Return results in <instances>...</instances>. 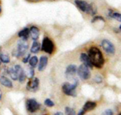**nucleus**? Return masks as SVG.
I'll use <instances>...</instances> for the list:
<instances>
[{
  "mask_svg": "<svg viewBox=\"0 0 121 115\" xmlns=\"http://www.w3.org/2000/svg\"><path fill=\"white\" fill-rule=\"evenodd\" d=\"M29 63H30V67H35V66L37 65V63H38V58H37L36 56L30 57V60H29Z\"/></svg>",
  "mask_w": 121,
  "mask_h": 115,
  "instance_id": "23",
  "label": "nucleus"
},
{
  "mask_svg": "<svg viewBox=\"0 0 121 115\" xmlns=\"http://www.w3.org/2000/svg\"><path fill=\"white\" fill-rule=\"evenodd\" d=\"M87 54L91 58V61L94 67H97V68H101L104 66L105 58H104L103 54L98 48L95 46L91 47L88 50Z\"/></svg>",
  "mask_w": 121,
  "mask_h": 115,
  "instance_id": "1",
  "label": "nucleus"
},
{
  "mask_svg": "<svg viewBox=\"0 0 121 115\" xmlns=\"http://www.w3.org/2000/svg\"><path fill=\"white\" fill-rule=\"evenodd\" d=\"M120 30H121V25H120Z\"/></svg>",
  "mask_w": 121,
  "mask_h": 115,
  "instance_id": "33",
  "label": "nucleus"
},
{
  "mask_svg": "<svg viewBox=\"0 0 121 115\" xmlns=\"http://www.w3.org/2000/svg\"><path fill=\"white\" fill-rule=\"evenodd\" d=\"M30 35L34 41H37L40 36V30L36 26H31L30 29Z\"/></svg>",
  "mask_w": 121,
  "mask_h": 115,
  "instance_id": "13",
  "label": "nucleus"
},
{
  "mask_svg": "<svg viewBox=\"0 0 121 115\" xmlns=\"http://www.w3.org/2000/svg\"><path fill=\"white\" fill-rule=\"evenodd\" d=\"M96 108V103L93 102V101H87V102L85 103L84 106L82 108V110L84 111L85 113L88 112V111H91L94 109Z\"/></svg>",
  "mask_w": 121,
  "mask_h": 115,
  "instance_id": "15",
  "label": "nucleus"
},
{
  "mask_svg": "<svg viewBox=\"0 0 121 115\" xmlns=\"http://www.w3.org/2000/svg\"><path fill=\"white\" fill-rule=\"evenodd\" d=\"M95 82H97V83H100V82H102V77H100V76L96 77V79H95Z\"/></svg>",
  "mask_w": 121,
  "mask_h": 115,
  "instance_id": "30",
  "label": "nucleus"
},
{
  "mask_svg": "<svg viewBox=\"0 0 121 115\" xmlns=\"http://www.w3.org/2000/svg\"><path fill=\"white\" fill-rule=\"evenodd\" d=\"M28 49V44H27L26 40H20L17 43V49L16 51V57L17 58H21L22 56L26 54V50Z\"/></svg>",
  "mask_w": 121,
  "mask_h": 115,
  "instance_id": "4",
  "label": "nucleus"
},
{
  "mask_svg": "<svg viewBox=\"0 0 121 115\" xmlns=\"http://www.w3.org/2000/svg\"><path fill=\"white\" fill-rule=\"evenodd\" d=\"M28 71H29V73H28V77L30 79H31L32 77H34V69H33V67H30V68L28 69Z\"/></svg>",
  "mask_w": 121,
  "mask_h": 115,
  "instance_id": "26",
  "label": "nucleus"
},
{
  "mask_svg": "<svg viewBox=\"0 0 121 115\" xmlns=\"http://www.w3.org/2000/svg\"><path fill=\"white\" fill-rule=\"evenodd\" d=\"M78 82L74 79L73 83H69V82H65L63 84L62 86V90L63 92L65 94L69 96H76L77 92H76V88L78 87Z\"/></svg>",
  "mask_w": 121,
  "mask_h": 115,
  "instance_id": "2",
  "label": "nucleus"
},
{
  "mask_svg": "<svg viewBox=\"0 0 121 115\" xmlns=\"http://www.w3.org/2000/svg\"><path fill=\"white\" fill-rule=\"evenodd\" d=\"M0 61L3 63H8L10 62V58L8 54L0 53Z\"/></svg>",
  "mask_w": 121,
  "mask_h": 115,
  "instance_id": "22",
  "label": "nucleus"
},
{
  "mask_svg": "<svg viewBox=\"0 0 121 115\" xmlns=\"http://www.w3.org/2000/svg\"><path fill=\"white\" fill-rule=\"evenodd\" d=\"M26 109L30 113H35L40 108V104L35 99H27L26 102Z\"/></svg>",
  "mask_w": 121,
  "mask_h": 115,
  "instance_id": "7",
  "label": "nucleus"
},
{
  "mask_svg": "<svg viewBox=\"0 0 121 115\" xmlns=\"http://www.w3.org/2000/svg\"><path fill=\"white\" fill-rule=\"evenodd\" d=\"M1 99H2V90L0 89V100H1Z\"/></svg>",
  "mask_w": 121,
  "mask_h": 115,
  "instance_id": "32",
  "label": "nucleus"
},
{
  "mask_svg": "<svg viewBox=\"0 0 121 115\" xmlns=\"http://www.w3.org/2000/svg\"><path fill=\"white\" fill-rule=\"evenodd\" d=\"M65 115H77L76 112L73 109L70 107H66L65 108Z\"/></svg>",
  "mask_w": 121,
  "mask_h": 115,
  "instance_id": "24",
  "label": "nucleus"
},
{
  "mask_svg": "<svg viewBox=\"0 0 121 115\" xmlns=\"http://www.w3.org/2000/svg\"><path fill=\"white\" fill-rule=\"evenodd\" d=\"M13 67H14V69L17 72V73L18 81H19L20 82H24L26 76V73H25L24 70H23V68L20 65H15Z\"/></svg>",
  "mask_w": 121,
  "mask_h": 115,
  "instance_id": "10",
  "label": "nucleus"
},
{
  "mask_svg": "<svg viewBox=\"0 0 121 115\" xmlns=\"http://www.w3.org/2000/svg\"><path fill=\"white\" fill-rule=\"evenodd\" d=\"M45 104L47 106V107H53V106L54 105V103L53 102L51 99H46L45 100Z\"/></svg>",
  "mask_w": 121,
  "mask_h": 115,
  "instance_id": "25",
  "label": "nucleus"
},
{
  "mask_svg": "<svg viewBox=\"0 0 121 115\" xmlns=\"http://www.w3.org/2000/svg\"><path fill=\"white\" fill-rule=\"evenodd\" d=\"M78 75L82 80L86 81L90 79L91 77V72H90V68L85 66L84 64H81L79 67H78Z\"/></svg>",
  "mask_w": 121,
  "mask_h": 115,
  "instance_id": "3",
  "label": "nucleus"
},
{
  "mask_svg": "<svg viewBox=\"0 0 121 115\" xmlns=\"http://www.w3.org/2000/svg\"><path fill=\"white\" fill-rule=\"evenodd\" d=\"M47 64H48V58L46 56H41L39 61V65H38V70L40 72H42L45 69Z\"/></svg>",
  "mask_w": 121,
  "mask_h": 115,
  "instance_id": "12",
  "label": "nucleus"
},
{
  "mask_svg": "<svg viewBox=\"0 0 121 115\" xmlns=\"http://www.w3.org/2000/svg\"><path fill=\"white\" fill-rule=\"evenodd\" d=\"M39 84H40V81L36 77L30 79L29 82L27 83V89L30 91H36L39 89Z\"/></svg>",
  "mask_w": 121,
  "mask_h": 115,
  "instance_id": "9",
  "label": "nucleus"
},
{
  "mask_svg": "<svg viewBox=\"0 0 121 115\" xmlns=\"http://www.w3.org/2000/svg\"><path fill=\"white\" fill-rule=\"evenodd\" d=\"M80 60L82 62V64H84L85 66H86V67H89V68L91 69L94 67L91 61V58H90V57L88 56V54H86V53H81V55H80Z\"/></svg>",
  "mask_w": 121,
  "mask_h": 115,
  "instance_id": "11",
  "label": "nucleus"
},
{
  "mask_svg": "<svg viewBox=\"0 0 121 115\" xmlns=\"http://www.w3.org/2000/svg\"><path fill=\"white\" fill-rule=\"evenodd\" d=\"M76 74H78V67L74 64L69 65L66 68L65 71V76L68 79L70 80H74V77Z\"/></svg>",
  "mask_w": 121,
  "mask_h": 115,
  "instance_id": "8",
  "label": "nucleus"
},
{
  "mask_svg": "<svg viewBox=\"0 0 121 115\" xmlns=\"http://www.w3.org/2000/svg\"><path fill=\"white\" fill-rule=\"evenodd\" d=\"M8 73H9L10 77H11V78L13 79V80H14V81L18 80L17 73V72L15 71L14 67H12V68H10L9 70H8Z\"/></svg>",
  "mask_w": 121,
  "mask_h": 115,
  "instance_id": "21",
  "label": "nucleus"
},
{
  "mask_svg": "<svg viewBox=\"0 0 121 115\" xmlns=\"http://www.w3.org/2000/svg\"><path fill=\"white\" fill-rule=\"evenodd\" d=\"M101 47L105 52L108 54H115V47L110 40H103L101 41Z\"/></svg>",
  "mask_w": 121,
  "mask_h": 115,
  "instance_id": "6",
  "label": "nucleus"
},
{
  "mask_svg": "<svg viewBox=\"0 0 121 115\" xmlns=\"http://www.w3.org/2000/svg\"><path fill=\"white\" fill-rule=\"evenodd\" d=\"M30 54H27L26 56L24 58H23V60H22V62H24V63H26L27 62H29V60H30Z\"/></svg>",
  "mask_w": 121,
  "mask_h": 115,
  "instance_id": "29",
  "label": "nucleus"
},
{
  "mask_svg": "<svg viewBox=\"0 0 121 115\" xmlns=\"http://www.w3.org/2000/svg\"><path fill=\"white\" fill-rule=\"evenodd\" d=\"M74 2H75V4L77 5V7H78L81 11L86 12L89 3H87L86 1H83V0H75Z\"/></svg>",
  "mask_w": 121,
  "mask_h": 115,
  "instance_id": "14",
  "label": "nucleus"
},
{
  "mask_svg": "<svg viewBox=\"0 0 121 115\" xmlns=\"http://www.w3.org/2000/svg\"><path fill=\"white\" fill-rule=\"evenodd\" d=\"M29 35H30V30H29L28 28L23 29L22 30H21V31L18 33V36L24 40H27V39H28V37H29Z\"/></svg>",
  "mask_w": 121,
  "mask_h": 115,
  "instance_id": "17",
  "label": "nucleus"
},
{
  "mask_svg": "<svg viewBox=\"0 0 121 115\" xmlns=\"http://www.w3.org/2000/svg\"><path fill=\"white\" fill-rule=\"evenodd\" d=\"M0 83L2 84L3 86L8 88H12L13 87V83L8 78H7L6 77L3 76V77H0Z\"/></svg>",
  "mask_w": 121,
  "mask_h": 115,
  "instance_id": "16",
  "label": "nucleus"
},
{
  "mask_svg": "<svg viewBox=\"0 0 121 115\" xmlns=\"http://www.w3.org/2000/svg\"><path fill=\"white\" fill-rule=\"evenodd\" d=\"M86 13H87V14H90V15H92V16H94V15L96 13V7H95L94 5L92 4V3L89 4V5H88L87 9H86Z\"/></svg>",
  "mask_w": 121,
  "mask_h": 115,
  "instance_id": "20",
  "label": "nucleus"
},
{
  "mask_svg": "<svg viewBox=\"0 0 121 115\" xmlns=\"http://www.w3.org/2000/svg\"><path fill=\"white\" fill-rule=\"evenodd\" d=\"M40 49V43H39L38 41H34L33 44H32V45H31V48H30V53H37Z\"/></svg>",
  "mask_w": 121,
  "mask_h": 115,
  "instance_id": "19",
  "label": "nucleus"
},
{
  "mask_svg": "<svg viewBox=\"0 0 121 115\" xmlns=\"http://www.w3.org/2000/svg\"><path fill=\"white\" fill-rule=\"evenodd\" d=\"M105 21V20H104V18L102 17V16H95L94 18H93V20L91 21V22H96V21Z\"/></svg>",
  "mask_w": 121,
  "mask_h": 115,
  "instance_id": "27",
  "label": "nucleus"
},
{
  "mask_svg": "<svg viewBox=\"0 0 121 115\" xmlns=\"http://www.w3.org/2000/svg\"><path fill=\"white\" fill-rule=\"evenodd\" d=\"M0 12H1V8H0Z\"/></svg>",
  "mask_w": 121,
  "mask_h": 115,
  "instance_id": "34",
  "label": "nucleus"
},
{
  "mask_svg": "<svg viewBox=\"0 0 121 115\" xmlns=\"http://www.w3.org/2000/svg\"><path fill=\"white\" fill-rule=\"evenodd\" d=\"M102 115H114V113L111 109H106V110L102 114Z\"/></svg>",
  "mask_w": 121,
  "mask_h": 115,
  "instance_id": "28",
  "label": "nucleus"
},
{
  "mask_svg": "<svg viewBox=\"0 0 121 115\" xmlns=\"http://www.w3.org/2000/svg\"><path fill=\"white\" fill-rule=\"evenodd\" d=\"M41 49L43 51H45L47 53H52L54 52V45L53 41L48 37H45L43 39V41H42V45H41Z\"/></svg>",
  "mask_w": 121,
  "mask_h": 115,
  "instance_id": "5",
  "label": "nucleus"
},
{
  "mask_svg": "<svg viewBox=\"0 0 121 115\" xmlns=\"http://www.w3.org/2000/svg\"><path fill=\"white\" fill-rule=\"evenodd\" d=\"M119 115H121V113H120V114H119Z\"/></svg>",
  "mask_w": 121,
  "mask_h": 115,
  "instance_id": "35",
  "label": "nucleus"
},
{
  "mask_svg": "<svg viewBox=\"0 0 121 115\" xmlns=\"http://www.w3.org/2000/svg\"><path fill=\"white\" fill-rule=\"evenodd\" d=\"M54 115H64V114H63L61 112H57V113H56V114H54Z\"/></svg>",
  "mask_w": 121,
  "mask_h": 115,
  "instance_id": "31",
  "label": "nucleus"
},
{
  "mask_svg": "<svg viewBox=\"0 0 121 115\" xmlns=\"http://www.w3.org/2000/svg\"><path fill=\"white\" fill-rule=\"evenodd\" d=\"M0 63H1V61H0Z\"/></svg>",
  "mask_w": 121,
  "mask_h": 115,
  "instance_id": "36",
  "label": "nucleus"
},
{
  "mask_svg": "<svg viewBox=\"0 0 121 115\" xmlns=\"http://www.w3.org/2000/svg\"><path fill=\"white\" fill-rule=\"evenodd\" d=\"M108 15L111 18H114V19H115L116 21H120L121 22V13L117 12H114V11H112V10H109Z\"/></svg>",
  "mask_w": 121,
  "mask_h": 115,
  "instance_id": "18",
  "label": "nucleus"
}]
</instances>
